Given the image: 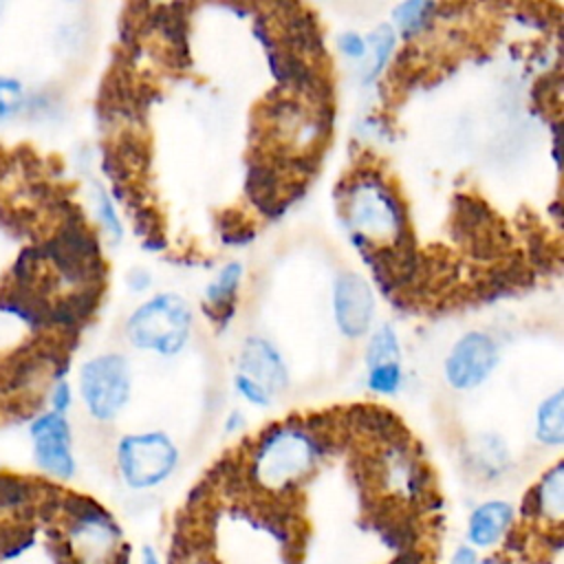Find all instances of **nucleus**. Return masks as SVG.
I'll return each mask as SVG.
<instances>
[{"label": "nucleus", "mask_w": 564, "mask_h": 564, "mask_svg": "<svg viewBox=\"0 0 564 564\" xmlns=\"http://www.w3.org/2000/svg\"><path fill=\"white\" fill-rule=\"evenodd\" d=\"M328 447V434L317 423L284 421L269 427L247 456V482L267 494H289L317 467Z\"/></svg>", "instance_id": "nucleus-1"}, {"label": "nucleus", "mask_w": 564, "mask_h": 564, "mask_svg": "<svg viewBox=\"0 0 564 564\" xmlns=\"http://www.w3.org/2000/svg\"><path fill=\"white\" fill-rule=\"evenodd\" d=\"M341 200L352 229V240L361 251L408 245L403 205L377 174L352 178L346 194H341Z\"/></svg>", "instance_id": "nucleus-2"}, {"label": "nucleus", "mask_w": 564, "mask_h": 564, "mask_svg": "<svg viewBox=\"0 0 564 564\" xmlns=\"http://www.w3.org/2000/svg\"><path fill=\"white\" fill-rule=\"evenodd\" d=\"M64 544L73 564H117L121 531L106 509L84 496H64Z\"/></svg>", "instance_id": "nucleus-3"}, {"label": "nucleus", "mask_w": 564, "mask_h": 564, "mask_svg": "<svg viewBox=\"0 0 564 564\" xmlns=\"http://www.w3.org/2000/svg\"><path fill=\"white\" fill-rule=\"evenodd\" d=\"M192 313L181 295L161 293L143 302L128 319V339L132 346L174 355L189 337Z\"/></svg>", "instance_id": "nucleus-4"}, {"label": "nucleus", "mask_w": 564, "mask_h": 564, "mask_svg": "<svg viewBox=\"0 0 564 564\" xmlns=\"http://www.w3.org/2000/svg\"><path fill=\"white\" fill-rule=\"evenodd\" d=\"M178 449L161 432L130 434L117 445V465L121 478L132 489H150L170 478L176 469Z\"/></svg>", "instance_id": "nucleus-5"}, {"label": "nucleus", "mask_w": 564, "mask_h": 564, "mask_svg": "<svg viewBox=\"0 0 564 564\" xmlns=\"http://www.w3.org/2000/svg\"><path fill=\"white\" fill-rule=\"evenodd\" d=\"M79 390L93 419H115L130 397L128 361L115 352L88 359L79 370Z\"/></svg>", "instance_id": "nucleus-6"}, {"label": "nucleus", "mask_w": 564, "mask_h": 564, "mask_svg": "<svg viewBox=\"0 0 564 564\" xmlns=\"http://www.w3.org/2000/svg\"><path fill=\"white\" fill-rule=\"evenodd\" d=\"M29 434L33 441V458L37 467L59 480L75 474V458L70 452V427L59 412H44L31 425Z\"/></svg>", "instance_id": "nucleus-7"}, {"label": "nucleus", "mask_w": 564, "mask_h": 564, "mask_svg": "<svg viewBox=\"0 0 564 564\" xmlns=\"http://www.w3.org/2000/svg\"><path fill=\"white\" fill-rule=\"evenodd\" d=\"M496 344L482 333L463 335L445 359V377L452 388L469 390L482 383L496 366Z\"/></svg>", "instance_id": "nucleus-8"}, {"label": "nucleus", "mask_w": 564, "mask_h": 564, "mask_svg": "<svg viewBox=\"0 0 564 564\" xmlns=\"http://www.w3.org/2000/svg\"><path fill=\"white\" fill-rule=\"evenodd\" d=\"M333 308L339 330L346 337H361L372 322L375 295L370 284L357 273H341L335 280Z\"/></svg>", "instance_id": "nucleus-9"}, {"label": "nucleus", "mask_w": 564, "mask_h": 564, "mask_svg": "<svg viewBox=\"0 0 564 564\" xmlns=\"http://www.w3.org/2000/svg\"><path fill=\"white\" fill-rule=\"evenodd\" d=\"M240 375L256 381L269 394L282 390L289 381L280 352L262 337H249L240 352Z\"/></svg>", "instance_id": "nucleus-10"}, {"label": "nucleus", "mask_w": 564, "mask_h": 564, "mask_svg": "<svg viewBox=\"0 0 564 564\" xmlns=\"http://www.w3.org/2000/svg\"><path fill=\"white\" fill-rule=\"evenodd\" d=\"M513 522V507L505 500H489L478 505L467 522V540L471 549H487L496 544Z\"/></svg>", "instance_id": "nucleus-11"}, {"label": "nucleus", "mask_w": 564, "mask_h": 564, "mask_svg": "<svg viewBox=\"0 0 564 564\" xmlns=\"http://www.w3.org/2000/svg\"><path fill=\"white\" fill-rule=\"evenodd\" d=\"M529 507L531 516L535 520L551 522L553 527H560L562 513H564V469L562 463L553 465L542 480L533 487L529 494Z\"/></svg>", "instance_id": "nucleus-12"}, {"label": "nucleus", "mask_w": 564, "mask_h": 564, "mask_svg": "<svg viewBox=\"0 0 564 564\" xmlns=\"http://www.w3.org/2000/svg\"><path fill=\"white\" fill-rule=\"evenodd\" d=\"M535 436L544 445H560L564 441L562 390L553 392L546 401H542L535 419Z\"/></svg>", "instance_id": "nucleus-13"}, {"label": "nucleus", "mask_w": 564, "mask_h": 564, "mask_svg": "<svg viewBox=\"0 0 564 564\" xmlns=\"http://www.w3.org/2000/svg\"><path fill=\"white\" fill-rule=\"evenodd\" d=\"M35 498L37 489L33 482L13 474H0V511L26 509Z\"/></svg>", "instance_id": "nucleus-14"}, {"label": "nucleus", "mask_w": 564, "mask_h": 564, "mask_svg": "<svg viewBox=\"0 0 564 564\" xmlns=\"http://www.w3.org/2000/svg\"><path fill=\"white\" fill-rule=\"evenodd\" d=\"M240 275H242V267L238 262H231L227 264L218 278L207 286L205 291V300L216 306V308H227L229 302L234 300V293L240 284Z\"/></svg>", "instance_id": "nucleus-15"}, {"label": "nucleus", "mask_w": 564, "mask_h": 564, "mask_svg": "<svg viewBox=\"0 0 564 564\" xmlns=\"http://www.w3.org/2000/svg\"><path fill=\"white\" fill-rule=\"evenodd\" d=\"M434 9L432 2H403L394 9V22L403 35H416L430 24Z\"/></svg>", "instance_id": "nucleus-16"}, {"label": "nucleus", "mask_w": 564, "mask_h": 564, "mask_svg": "<svg viewBox=\"0 0 564 564\" xmlns=\"http://www.w3.org/2000/svg\"><path fill=\"white\" fill-rule=\"evenodd\" d=\"M366 361H368V368L383 366V364H399V341L390 326H381L372 335V339L368 344Z\"/></svg>", "instance_id": "nucleus-17"}, {"label": "nucleus", "mask_w": 564, "mask_h": 564, "mask_svg": "<svg viewBox=\"0 0 564 564\" xmlns=\"http://www.w3.org/2000/svg\"><path fill=\"white\" fill-rule=\"evenodd\" d=\"M368 44H370L368 79H372V77L379 75V73L383 70V66L388 64L390 51H392V46H394V31H392L388 24H381V26H377V29L370 33Z\"/></svg>", "instance_id": "nucleus-18"}, {"label": "nucleus", "mask_w": 564, "mask_h": 564, "mask_svg": "<svg viewBox=\"0 0 564 564\" xmlns=\"http://www.w3.org/2000/svg\"><path fill=\"white\" fill-rule=\"evenodd\" d=\"M26 104L24 88L18 79L9 75H0V123L13 121Z\"/></svg>", "instance_id": "nucleus-19"}, {"label": "nucleus", "mask_w": 564, "mask_h": 564, "mask_svg": "<svg viewBox=\"0 0 564 564\" xmlns=\"http://www.w3.org/2000/svg\"><path fill=\"white\" fill-rule=\"evenodd\" d=\"M401 383L399 364H383L368 370V388L379 394H392Z\"/></svg>", "instance_id": "nucleus-20"}, {"label": "nucleus", "mask_w": 564, "mask_h": 564, "mask_svg": "<svg viewBox=\"0 0 564 564\" xmlns=\"http://www.w3.org/2000/svg\"><path fill=\"white\" fill-rule=\"evenodd\" d=\"M95 203H97V216L101 220V225L115 236L119 238L121 236V223H119V216L110 203V198L106 196V192L101 187L95 189Z\"/></svg>", "instance_id": "nucleus-21"}, {"label": "nucleus", "mask_w": 564, "mask_h": 564, "mask_svg": "<svg viewBox=\"0 0 564 564\" xmlns=\"http://www.w3.org/2000/svg\"><path fill=\"white\" fill-rule=\"evenodd\" d=\"M236 388L253 405H269V401H271V394L264 388H260L256 381H251V379H247L242 375L236 377Z\"/></svg>", "instance_id": "nucleus-22"}, {"label": "nucleus", "mask_w": 564, "mask_h": 564, "mask_svg": "<svg viewBox=\"0 0 564 564\" xmlns=\"http://www.w3.org/2000/svg\"><path fill=\"white\" fill-rule=\"evenodd\" d=\"M337 44L346 57L361 59L366 55V40H361L357 33H344Z\"/></svg>", "instance_id": "nucleus-23"}, {"label": "nucleus", "mask_w": 564, "mask_h": 564, "mask_svg": "<svg viewBox=\"0 0 564 564\" xmlns=\"http://www.w3.org/2000/svg\"><path fill=\"white\" fill-rule=\"evenodd\" d=\"M51 401H53V412H59L64 414V410L70 405V388L62 381L53 388V394H51Z\"/></svg>", "instance_id": "nucleus-24"}, {"label": "nucleus", "mask_w": 564, "mask_h": 564, "mask_svg": "<svg viewBox=\"0 0 564 564\" xmlns=\"http://www.w3.org/2000/svg\"><path fill=\"white\" fill-rule=\"evenodd\" d=\"M449 564H478V555L471 546H458L452 555Z\"/></svg>", "instance_id": "nucleus-25"}, {"label": "nucleus", "mask_w": 564, "mask_h": 564, "mask_svg": "<svg viewBox=\"0 0 564 564\" xmlns=\"http://www.w3.org/2000/svg\"><path fill=\"white\" fill-rule=\"evenodd\" d=\"M141 564H161V560H159V555H156V551L152 546H143Z\"/></svg>", "instance_id": "nucleus-26"}, {"label": "nucleus", "mask_w": 564, "mask_h": 564, "mask_svg": "<svg viewBox=\"0 0 564 564\" xmlns=\"http://www.w3.org/2000/svg\"><path fill=\"white\" fill-rule=\"evenodd\" d=\"M181 564H216L212 557H203V555H185V560Z\"/></svg>", "instance_id": "nucleus-27"}, {"label": "nucleus", "mask_w": 564, "mask_h": 564, "mask_svg": "<svg viewBox=\"0 0 564 564\" xmlns=\"http://www.w3.org/2000/svg\"><path fill=\"white\" fill-rule=\"evenodd\" d=\"M2 11H4V4L0 2V20H2Z\"/></svg>", "instance_id": "nucleus-28"}]
</instances>
